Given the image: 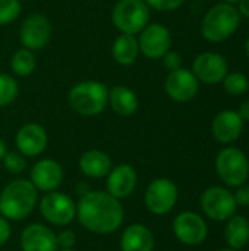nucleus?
<instances>
[{
    "label": "nucleus",
    "instance_id": "f257e3e1",
    "mask_svg": "<svg viewBox=\"0 0 249 251\" xmlns=\"http://www.w3.org/2000/svg\"><path fill=\"white\" fill-rule=\"evenodd\" d=\"M76 219L84 229L98 235L116 232L125 219L120 200L103 190H90L76 201Z\"/></svg>",
    "mask_w": 249,
    "mask_h": 251
},
{
    "label": "nucleus",
    "instance_id": "f03ea898",
    "mask_svg": "<svg viewBox=\"0 0 249 251\" xmlns=\"http://www.w3.org/2000/svg\"><path fill=\"white\" fill-rule=\"evenodd\" d=\"M38 200V190L29 179H15L0 193V215L7 221H23L34 212Z\"/></svg>",
    "mask_w": 249,
    "mask_h": 251
},
{
    "label": "nucleus",
    "instance_id": "7ed1b4c3",
    "mask_svg": "<svg viewBox=\"0 0 249 251\" xmlns=\"http://www.w3.org/2000/svg\"><path fill=\"white\" fill-rule=\"evenodd\" d=\"M241 22L238 9L230 3L214 4L203 18L201 32L203 37L211 43H222L235 34Z\"/></svg>",
    "mask_w": 249,
    "mask_h": 251
},
{
    "label": "nucleus",
    "instance_id": "20e7f679",
    "mask_svg": "<svg viewBox=\"0 0 249 251\" xmlns=\"http://www.w3.org/2000/svg\"><path fill=\"white\" fill-rule=\"evenodd\" d=\"M69 106L79 115H100L109 103V90L98 81H82L72 87L68 96Z\"/></svg>",
    "mask_w": 249,
    "mask_h": 251
},
{
    "label": "nucleus",
    "instance_id": "39448f33",
    "mask_svg": "<svg viewBox=\"0 0 249 251\" xmlns=\"http://www.w3.org/2000/svg\"><path fill=\"white\" fill-rule=\"evenodd\" d=\"M112 21L122 34L136 35L150 22V7L145 0H119L113 7Z\"/></svg>",
    "mask_w": 249,
    "mask_h": 251
},
{
    "label": "nucleus",
    "instance_id": "423d86ee",
    "mask_svg": "<svg viewBox=\"0 0 249 251\" xmlns=\"http://www.w3.org/2000/svg\"><path fill=\"white\" fill-rule=\"evenodd\" d=\"M38 207L44 221L53 226H68L76 219V203L70 196L57 190L44 193L38 200Z\"/></svg>",
    "mask_w": 249,
    "mask_h": 251
},
{
    "label": "nucleus",
    "instance_id": "0eeeda50",
    "mask_svg": "<svg viewBox=\"0 0 249 251\" xmlns=\"http://www.w3.org/2000/svg\"><path fill=\"white\" fill-rule=\"evenodd\" d=\"M216 171L229 187H241L249 176V162L238 147H226L216 157Z\"/></svg>",
    "mask_w": 249,
    "mask_h": 251
},
{
    "label": "nucleus",
    "instance_id": "6e6552de",
    "mask_svg": "<svg viewBox=\"0 0 249 251\" xmlns=\"http://www.w3.org/2000/svg\"><path fill=\"white\" fill-rule=\"evenodd\" d=\"M179 191L169 178H157L150 182L144 194V204L153 215L163 216L173 210L178 203Z\"/></svg>",
    "mask_w": 249,
    "mask_h": 251
},
{
    "label": "nucleus",
    "instance_id": "1a4fd4ad",
    "mask_svg": "<svg viewBox=\"0 0 249 251\" xmlns=\"http://www.w3.org/2000/svg\"><path fill=\"white\" fill-rule=\"evenodd\" d=\"M201 207L211 221H227L236 212V201L233 194L223 187H211L204 191L201 197Z\"/></svg>",
    "mask_w": 249,
    "mask_h": 251
},
{
    "label": "nucleus",
    "instance_id": "9d476101",
    "mask_svg": "<svg viewBox=\"0 0 249 251\" xmlns=\"http://www.w3.org/2000/svg\"><path fill=\"white\" fill-rule=\"evenodd\" d=\"M175 237L186 246H200L208 235L205 221L194 212H182L173 221Z\"/></svg>",
    "mask_w": 249,
    "mask_h": 251
},
{
    "label": "nucleus",
    "instance_id": "9b49d317",
    "mask_svg": "<svg viewBox=\"0 0 249 251\" xmlns=\"http://www.w3.org/2000/svg\"><path fill=\"white\" fill-rule=\"evenodd\" d=\"M21 43L25 49L41 50L51 38V24L41 13H32L25 18L19 31Z\"/></svg>",
    "mask_w": 249,
    "mask_h": 251
},
{
    "label": "nucleus",
    "instance_id": "f8f14e48",
    "mask_svg": "<svg viewBox=\"0 0 249 251\" xmlns=\"http://www.w3.org/2000/svg\"><path fill=\"white\" fill-rule=\"evenodd\" d=\"M139 51L148 59H161L172 46L170 31L161 24H148L138 38Z\"/></svg>",
    "mask_w": 249,
    "mask_h": 251
},
{
    "label": "nucleus",
    "instance_id": "ddd939ff",
    "mask_svg": "<svg viewBox=\"0 0 249 251\" xmlns=\"http://www.w3.org/2000/svg\"><path fill=\"white\" fill-rule=\"evenodd\" d=\"M229 72L227 60L214 51H205L195 57L192 63V74L204 84H219Z\"/></svg>",
    "mask_w": 249,
    "mask_h": 251
},
{
    "label": "nucleus",
    "instance_id": "4468645a",
    "mask_svg": "<svg viewBox=\"0 0 249 251\" xmlns=\"http://www.w3.org/2000/svg\"><path fill=\"white\" fill-rule=\"evenodd\" d=\"M198 88H200V81L192 74V71L185 68L170 71L164 81V90L167 96L179 103L192 100L197 96Z\"/></svg>",
    "mask_w": 249,
    "mask_h": 251
},
{
    "label": "nucleus",
    "instance_id": "2eb2a0df",
    "mask_svg": "<svg viewBox=\"0 0 249 251\" xmlns=\"http://www.w3.org/2000/svg\"><path fill=\"white\" fill-rule=\"evenodd\" d=\"M29 181L41 193L56 191L63 182V168L54 159H41L34 163Z\"/></svg>",
    "mask_w": 249,
    "mask_h": 251
},
{
    "label": "nucleus",
    "instance_id": "dca6fc26",
    "mask_svg": "<svg viewBox=\"0 0 249 251\" xmlns=\"http://www.w3.org/2000/svg\"><path fill=\"white\" fill-rule=\"evenodd\" d=\"M106 191L116 197L117 200L128 199L136 188L138 175L134 166L128 163H120L109 172L106 176Z\"/></svg>",
    "mask_w": 249,
    "mask_h": 251
},
{
    "label": "nucleus",
    "instance_id": "f3484780",
    "mask_svg": "<svg viewBox=\"0 0 249 251\" xmlns=\"http://www.w3.org/2000/svg\"><path fill=\"white\" fill-rule=\"evenodd\" d=\"M22 251H57L56 232L44 224H29L19 238Z\"/></svg>",
    "mask_w": 249,
    "mask_h": 251
},
{
    "label": "nucleus",
    "instance_id": "a211bd4d",
    "mask_svg": "<svg viewBox=\"0 0 249 251\" xmlns=\"http://www.w3.org/2000/svg\"><path fill=\"white\" fill-rule=\"evenodd\" d=\"M15 143L21 154L25 157H35L47 149L48 135L40 124H26L16 132Z\"/></svg>",
    "mask_w": 249,
    "mask_h": 251
},
{
    "label": "nucleus",
    "instance_id": "6ab92c4d",
    "mask_svg": "<svg viewBox=\"0 0 249 251\" xmlns=\"http://www.w3.org/2000/svg\"><path fill=\"white\" fill-rule=\"evenodd\" d=\"M214 138L222 144H230L236 141L244 131V121L235 110L220 112L211 125Z\"/></svg>",
    "mask_w": 249,
    "mask_h": 251
},
{
    "label": "nucleus",
    "instance_id": "aec40b11",
    "mask_svg": "<svg viewBox=\"0 0 249 251\" xmlns=\"http://www.w3.org/2000/svg\"><path fill=\"white\" fill-rule=\"evenodd\" d=\"M154 234L142 224H132L126 226L120 235L122 251H154Z\"/></svg>",
    "mask_w": 249,
    "mask_h": 251
},
{
    "label": "nucleus",
    "instance_id": "412c9836",
    "mask_svg": "<svg viewBox=\"0 0 249 251\" xmlns=\"http://www.w3.org/2000/svg\"><path fill=\"white\" fill-rule=\"evenodd\" d=\"M78 165H79V171L85 176L92 179L106 178L113 168L110 156L101 150H88L82 153Z\"/></svg>",
    "mask_w": 249,
    "mask_h": 251
},
{
    "label": "nucleus",
    "instance_id": "4be33fe9",
    "mask_svg": "<svg viewBox=\"0 0 249 251\" xmlns=\"http://www.w3.org/2000/svg\"><path fill=\"white\" fill-rule=\"evenodd\" d=\"M109 104L114 113L120 116H131L136 112L139 100L131 88L117 85L109 91Z\"/></svg>",
    "mask_w": 249,
    "mask_h": 251
},
{
    "label": "nucleus",
    "instance_id": "5701e85b",
    "mask_svg": "<svg viewBox=\"0 0 249 251\" xmlns=\"http://www.w3.org/2000/svg\"><path fill=\"white\" fill-rule=\"evenodd\" d=\"M112 53H113V59L119 65H123V66L132 65L139 54L138 38L135 35H129V34L119 35L113 43Z\"/></svg>",
    "mask_w": 249,
    "mask_h": 251
},
{
    "label": "nucleus",
    "instance_id": "b1692460",
    "mask_svg": "<svg viewBox=\"0 0 249 251\" xmlns=\"http://www.w3.org/2000/svg\"><path fill=\"white\" fill-rule=\"evenodd\" d=\"M226 241L230 249L241 250L249 241V221L244 216H232L227 219L226 231H225Z\"/></svg>",
    "mask_w": 249,
    "mask_h": 251
},
{
    "label": "nucleus",
    "instance_id": "393cba45",
    "mask_svg": "<svg viewBox=\"0 0 249 251\" xmlns=\"http://www.w3.org/2000/svg\"><path fill=\"white\" fill-rule=\"evenodd\" d=\"M35 65H37V60H35L32 50L25 49V47L15 51L10 59V68H12L13 74L18 76L31 75L35 69Z\"/></svg>",
    "mask_w": 249,
    "mask_h": 251
},
{
    "label": "nucleus",
    "instance_id": "a878e982",
    "mask_svg": "<svg viewBox=\"0 0 249 251\" xmlns=\"http://www.w3.org/2000/svg\"><path fill=\"white\" fill-rule=\"evenodd\" d=\"M18 94H19V87L16 79L7 74H0V107L13 103Z\"/></svg>",
    "mask_w": 249,
    "mask_h": 251
},
{
    "label": "nucleus",
    "instance_id": "bb28decb",
    "mask_svg": "<svg viewBox=\"0 0 249 251\" xmlns=\"http://www.w3.org/2000/svg\"><path fill=\"white\" fill-rule=\"evenodd\" d=\"M225 90L232 96H242L248 91L249 81L247 75L241 72H227L225 79L222 81Z\"/></svg>",
    "mask_w": 249,
    "mask_h": 251
},
{
    "label": "nucleus",
    "instance_id": "cd10ccee",
    "mask_svg": "<svg viewBox=\"0 0 249 251\" xmlns=\"http://www.w3.org/2000/svg\"><path fill=\"white\" fill-rule=\"evenodd\" d=\"M1 162L4 169L12 175H21L26 169V159L19 151H7Z\"/></svg>",
    "mask_w": 249,
    "mask_h": 251
},
{
    "label": "nucleus",
    "instance_id": "c85d7f7f",
    "mask_svg": "<svg viewBox=\"0 0 249 251\" xmlns=\"http://www.w3.org/2000/svg\"><path fill=\"white\" fill-rule=\"evenodd\" d=\"M21 13V0H0V25L13 22Z\"/></svg>",
    "mask_w": 249,
    "mask_h": 251
},
{
    "label": "nucleus",
    "instance_id": "c756f323",
    "mask_svg": "<svg viewBox=\"0 0 249 251\" xmlns=\"http://www.w3.org/2000/svg\"><path fill=\"white\" fill-rule=\"evenodd\" d=\"M148 7H153L158 12H172L179 9L185 0H145Z\"/></svg>",
    "mask_w": 249,
    "mask_h": 251
},
{
    "label": "nucleus",
    "instance_id": "7c9ffc66",
    "mask_svg": "<svg viewBox=\"0 0 249 251\" xmlns=\"http://www.w3.org/2000/svg\"><path fill=\"white\" fill-rule=\"evenodd\" d=\"M56 240L59 249H72L76 244V235L70 229H63L59 234H56Z\"/></svg>",
    "mask_w": 249,
    "mask_h": 251
},
{
    "label": "nucleus",
    "instance_id": "2f4dec72",
    "mask_svg": "<svg viewBox=\"0 0 249 251\" xmlns=\"http://www.w3.org/2000/svg\"><path fill=\"white\" fill-rule=\"evenodd\" d=\"M163 65L169 69V71H176L179 68H182V57L179 53L176 51H167L163 57Z\"/></svg>",
    "mask_w": 249,
    "mask_h": 251
},
{
    "label": "nucleus",
    "instance_id": "473e14b6",
    "mask_svg": "<svg viewBox=\"0 0 249 251\" xmlns=\"http://www.w3.org/2000/svg\"><path fill=\"white\" fill-rule=\"evenodd\" d=\"M235 197V201L238 206H242V207H249V185H241L239 190L233 194Z\"/></svg>",
    "mask_w": 249,
    "mask_h": 251
},
{
    "label": "nucleus",
    "instance_id": "72a5a7b5",
    "mask_svg": "<svg viewBox=\"0 0 249 251\" xmlns=\"http://www.w3.org/2000/svg\"><path fill=\"white\" fill-rule=\"evenodd\" d=\"M10 234H12V231H10L9 221L0 215V247L4 246L10 240Z\"/></svg>",
    "mask_w": 249,
    "mask_h": 251
},
{
    "label": "nucleus",
    "instance_id": "f704fd0d",
    "mask_svg": "<svg viewBox=\"0 0 249 251\" xmlns=\"http://www.w3.org/2000/svg\"><path fill=\"white\" fill-rule=\"evenodd\" d=\"M236 9H238L239 15H242L245 18H249V0H239Z\"/></svg>",
    "mask_w": 249,
    "mask_h": 251
},
{
    "label": "nucleus",
    "instance_id": "c9c22d12",
    "mask_svg": "<svg viewBox=\"0 0 249 251\" xmlns=\"http://www.w3.org/2000/svg\"><path fill=\"white\" fill-rule=\"evenodd\" d=\"M238 113H239V116L242 118V121H249V100L244 101V103L241 104Z\"/></svg>",
    "mask_w": 249,
    "mask_h": 251
},
{
    "label": "nucleus",
    "instance_id": "e433bc0d",
    "mask_svg": "<svg viewBox=\"0 0 249 251\" xmlns=\"http://www.w3.org/2000/svg\"><path fill=\"white\" fill-rule=\"evenodd\" d=\"M91 188L88 187V185H84V182H78V185H76V193L79 194V197L81 196H84L85 193H88Z\"/></svg>",
    "mask_w": 249,
    "mask_h": 251
},
{
    "label": "nucleus",
    "instance_id": "4c0bfd02",
    "mask_svg": "<svg viewBox=\"0 0 249 251\" xmlns=\"http://www.w3.org/2000/svg\"><path fill=\"white\" fill-rule=\"evenodd\" d=\"M7 153V146H6V143L4 141H1L0 140V162L3 160V157H4V154Z\"/></svg>",
    "mask_w": 249,
    "mask_h": 251
},
{
    "label": "nucleus",
    "instance_id": "58836bf2",
    "mask_svg": "<svg viewBox=\"0 0 249 251\" xmlns=\"http://www.w3.org/2000/svg\"><path fill=\"white\" fill-rule=\"evenodd\" d=\"M239 0H225V3H230V4H235V3H238Z\"/></svg>",
    "mask_w": 249,
    "mask_h": 251
},
{
    "label": "nucleus",
    "instance_id": "ea45409f",
    "mask_svg": "<svg viewBox=\"0 0 249 251\" xmlns=\"http://www.w3.org/2000/svg\"><path fill=\"white\" fill-rule=\"evenodd\" d=\"M57 251H78V250H75V249L72 247V249H59Z\"/></svg>",
    "mask_w": 249,
    "mask_h": 251
},
{
    "label": "nucleus",
    "instance_id": "a19ab883",
    "mask_svg": "<svg viewBox=\"0 0 249 251\" xmlns=\"http://www.w3.org/2000/svg\"><path fill=\"white\" fill-rule=\"evenodd\" d=\"M247 54H248V57H249V37H248V40H247Z\"/></svg>",
    "mask_w": 249,
    "mask_h": 251
},
{
    "label": "nucleus",
    "instance_id": "79ce46f5",
    "mask_svg": "<svg viewBox=\"0 0 249 251\" xmlns=\"http://www.w3.org/2000/svg\"><path fill=\"white\" fill-rule=\"evenodd\" d=\"M219 251H238V250H233V249H230V247H229V249H222V250H219Z\"/></svg>",
    "mask_w": 249,
    "mask_h": 251
}]
</instances>
